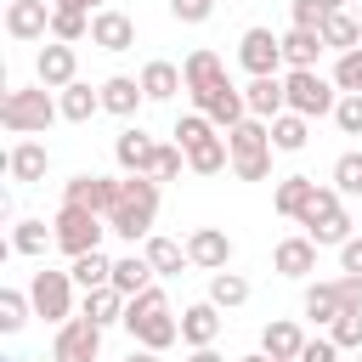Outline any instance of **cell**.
Segmentation results:
<instances>
[{"mask_svg":"<svg viewBox=\"0 0 362 362\" xmlns=\"http://www.w3.org/2000/svg\"><path fill=\"white\" fill-rule=\"evenodd\" d=\"M124 334H130L136 345H153V351H170V345L181 339V317L170 311V300H164L158 283H147L141 294L124 300Z\"/></svg>","mask_w":362,"mask_h":362,"instance_id":"obj_1","label":"cell"},{"mask_svg":"<svg viewBox=\"0 0 362 362\" xmlns=\"http://www.w3.org/2000/svg\"><path fill=\"white\" fill-rule=\"evenodd\" d=\"M153 215H158V181L153 175H124L119 181V204L107 209V232L124 243H147L153 238Z\"/></svg>","mask_w":362,"mask_h":362,"instance_id":"obj_2","label":"cell"},{"mask_svg":"<svg viewBox=\"0 0 362 362\" xmlns=\"http://www.w3.org/2000/svg\"><path fill=\"white\" fill-rule=\"evenodd\" d=\"M226 136V147H232V170H238V181H266L272 175V119H238L232 130H221Z\"/></svg>","mask_w":362,"mask_h":362,"instance_id":"obj_3","label":"cell"},{"mask_svg":"<svg viewBox=\"0 0 362 362\" xmlns=\"http://www.w3.org/2000/svg\"><path fill=\"white\" fill-rule=\"evenodd\" d=\"M57 113H62V102H51V85H11L0 102V124L11 136H40Z\"/></svg>","mask_w":362,"mask_h":362,"instance_id":"obj_4","label":"cell"},{"mask_svg":"<svg viewBox=\"0 0 362 362\" xmlns=\"http://www.w3.org/2000/svg\"><path fill=\"white\" fill-rule=\"evenodd\" d=\"M300 226H305V238H311L317 249H339V243L351 238L345 192H339V187H317V192H311V204L300 209Z\"/></svg>","mask_w":362,"mask_h":362,"instance_id":"obj_5","label":"cell"},{"mask_svg":"<svg viewBox=\"0 0 362 362\" xmlns=\"http://www.w3.org/2000/svg\"><path fill=\"white\" fill-rule=\"evenodd\" d=\"M283 90H288V113H305V119H322V113L339 107V85L322 79L317 68H288Z\"/></svg>","mask_w":362,"mask_h":362,"instance_id":"obj_6","label":"cell"},{"mask_svg":"<svg viewBox=\"0 0 362 362\" xmlns=\"http://www.w3.org/2000/svg\"><path fill=\"white\" fill-rule=\"evenodd\" d=\"M57 249L74 260V255H85V249H102V232H107V215H96V209H85V204H62L57 209Z\"/></svg>","mask_w":362,"mask_h":362,"instance_id":"obj_7","label":"cell"},{"mask_svg":"<svg viewBox=\"0 0 362 362\" xmlns=\"http://www.w3.org/2000/svg\"><path fill=\"white\" fill-rule=\"evenodd\" d=\"M74 272H57V266H40L34 277H28V300H34V317H45V322H68L74 317Z\"/></svg>","mask_w":362,"mask_h":362,"instance_id":"obj_8","label":"cell"},{"mask_svg":"<svg viewBox=\"0 0 362 362\" xmlns=\"http://www.w3.org/2000/svg\"><path fill=\"white\" fill-rule=\"evenodd\" d=\"M102 356V322H90L85 311L57 322V345H51V362H96Z\"/></svg>","mask_w":362,"mask_h":362,"instance_id":"obj_9","label":"cell"},{"mask_svg":"<svg viewBox=\"0 0 362 362\" xmlns=\"http://www.w3.org/2000/svg\"><path fill=\"white\" fill-rule=\"evenodd\" d=\"M238 62L249 68V79L288 68V62H283V34H272V28H243V40H238Z\"/></svg>","mask_w":362,"mask_h":362,"instance_id":"obj_10","label":"cell"},{"mask_svg":"<svg viewBox=\"0 0 362 362\" xmlns=\"http://www.w3.org/2000/svg\"><path fill=\"white\" fill-rule=\"evenodd\" d=\"M198 102V113L215 124V130H232L238 119H249V102H243V90L232 85V79H221L215 90H204V96H192Z\"/></svg>","mask_w":362,"mask_h":362,"instance_id":"obj_11","label":"cell"},{"mask_svg":"<svg viewBox=\"0 0 362 362\" xmlns=\"http://www.w3.org/2000/svg\"><path fill=\"white\" fill-rule=\"evenodd\" d=\"M34 79H40V85H51V90L74 85V79H79V57H74V45H68V40L40 45V57H34Z\"/></svg>","mask_w":362,"mask_h":362,"instance_id":"obj_12","label":"cell"},{"mask_svg":"<svg viewBox=\"0 0 362 362\" xmlns=\"http://www.w3.org/2000/svg\"><path fill=\"white\" fill-rule=\"evenodd\" d=\"M187 260H192L198 272H226V266H232V238H226L221 226H198V232L187 238Z\"/></svg>","mask_w":362,"mask_h":362,"instance_id":"obj_13","label":"cell"},{"mask_svg":"<svg viewBox=\"0 0 362 362\" xmlns=\"http://www.w3.org/2000/svg\"><path fill=\"white\" fill-rule=\"evenodd\" d=\"M113 158H119V170L124 175H153V158H158V141L141 130V124H130L119 141H113Z\"/></svg>","mask_w":362,"mask_h":362,"instance_id":"obj_14","label":"cell"},{"mask_svg":"<svg viewBox=\"0 0 362 362\" xmlns=\"http://www.w3.org/2000/svg\"><path fill=\"white\" fill-rule=\"evenodd\" d=\"M62 204H85V209L107 215L119 204V181H107V175H74V181H62Z\"/></svg>","mask_w":362,"mask_h":362,"instance_id":"obj_15","label":"cell"},{"mask_svg":"<svg viewBox=\"0 0 362 362\" xmlns=\"http://www.w3.org/2000/svg\"><path fill=\"white\" fill-rule=\"evenodd\" d=\"M6 34L11 40H45L51 34V6L45 0H11L6 6Z\"/></svg>","mask_w":362,"mask_h":362,"instance_id":"obj_16","label":"cell"},{"mask_svg":"<svg viewBox=\"0 0 362 362\" xmlns=\"http://www.w3.org/2000/svg\"><path fill=\"white\" fill-rule=\"evenodd\" d=\"M90 45H102V51H130V45H136V23H130L124 11H113V6H102V11L90 17Z\"/></svg>","mask_w":362,"mask_h":362,"instance_id":"obj_17","label":"cell"},{"mask_svg":"<svg viewBox=\"0 0 362 362\" xmlns=\"http://www.w3.org/2000/svg\"><path fill=\"white\" fill-rule=\"evenodd\" d=\"M243 102H249V113H255V119H277V113H288L283 74H260V79H249V85H243Z\"/></svg>","mask_w":362,"mask_h":362,"instance_id":"obj_18","label":"cell"},{"mask_svg":"<svg viewBox=\"0 0 362 362\" xmlns=\"http://www.w3.org/2000/svg\"><path fill=\"white\" fill-rule=\"evenodd\" d=\"M221 322H226L221 305H215V300H198V305L181 311V339H187V345H215V339H221Z\"/></svg>","mask_w":362,"mask_h":362,"instance_id":"obj_19","label":"cell"},{"mask_svg":"<svg viewBox=\"0 0 362 362\" xmlns=\"http://www.w3.org/2000/svg\"><path fill=\"white\" fill-rule=\"evenodd\" d=\"M96 90H102V113H119V119H130V113L147 102L141 79H130V74H113V79H102Z\"/></svg>","mask_w":362,"mask_h":362,"instance_id":"obj_20","label":"cell"},{"mask_svg":"<svg viewBox=\"0 0 362 362\" xmlns=\"http://www.w3.org/2000/svg\"><path fill=\"white\" fill-rule=\"evenodd\" d=\"M272 266L283 272V277H311L317 272V243L300 232V238H283L277 249H272Z\"/></svg>","mask_w":362,"mask_h":362,"instance_id":"obj_21","label":"cell"},{"mask_svg":"<svg viewBox=\"0 0 362 362\" xmlns=\"http://www.w3.org/2000/svg\"><path fill=\"white\" fill-rule=\"evenodd\" d=\"M300 345H305V334H300V322H288V317H272V322L260 328V351H266V356L300 362Z\"/></svg>","mask_w":362,"mask_h":362,"instance_id":"obj_22","label":"cell"},{"mask_svg":"<svg viewBox=\"0 0 362 362\" xmlns=\"http://www.w3.org/2000/svg\"><path fill=\"white\" fill-rule=\"evenodd\" d=\"M181 79H187V96H204V90H215V85L226 79V68H221L215 51H192V57L181 62Z\"/></svg>","mask_w":362,"mask_h":362,"instance_id":"obj_23","label":"cell"},{"mask_svg":"<svg viewBox=\"0 0 362 362\" xmlns=\"http://www.w3.org/2000/svg\"><path fill=\"white\" fill-rule=\"evenodd\" d=\"M45 164H51V153H45L40 141H17V147L6 153V170H11V181H23V187L45 181Z\"/></svg>","mask_w":362,"mask_h":362,"instance_id":"obj_24","label":"cell"},{"mask_svg":"<svg viewBox=\"0 0 362 362\" xmlns=\"http://www.w3.org/2000/svg\"><path fill=\"white\" fill-rule=\"evenodd\" d=\"M311 192H317V181H311V175H283V181L272 187V209H277V215H288V221H300V209L311 204Z\"/></svg>","mask_w":362,"mask_h":362,"instance_id":"obj_25","label":"cell"},{"mask_svg":"<svg viewBox=\"0 0 362 362\" xmlns=\"http://www.w3.org/2000/svg\"><path fill=\"white\" fill-rule=\"evenodd\" d=\"M322 51H328V45H322L317 28H288V34H283V62H288V68H317Z\"/></svg>","mask_w":362,"mask_h":362,"instance_id":"obj_26","label":"cell"},{"mask_svg":"<svg viewBox=\"0 0 362 362\" xmlns=\"http://www.w3.org/2000/svg\"><path fill=\"white\" fill-rule=\"evenodd\" d=\"M141 90H147V102H170L175 90H187V79H181V68H175V62H164V57H158V62H147V68H141Z\"/></svg>","mask_w":362,"mask_h":362,"instance_id":"obj_27","label":"cell"},{"mask_svg":"<svg viewBox=\"0 0 362 362\" xmlns=\"http://www.w3.org/2000/svg\"><path fill=\"white\" fill-rule=\"evenodd\" d=\"M232 164V147H226V136H204L198 147H187V170L192 175H221Z\"/></svg>","mask_w":362,"mask_h":362,"instance_id":"obj_28","label":"cell"},{"mask_svg":"<svg viewBox=\"0 0 362 362\" xmlns=\"http://www.w3.org/2000/svg\"><path fill=\"white\" fill-rule=\"evenodd\" d=\"M153 277H158V272H153V260H147V255H119V260H113V288H119L124 300H130V294H141Z\"/></svg>","mask_w":362,"mask_h":362,"instance_id":"obj_29","label":"cell"},{"mask_svg":"<svg viewBox=\"0 0 362 362\" xmlns=\"http://www.w3.org/2000/svg\"><path fill=\"white\" fill-rule=\"evenodd\" d=\"M57 102H62V119H68V124H85L90 113H102V90H90L85 79L62 85V96H57Z\"/></svg>","mask_w":362,"mask_h":362,"instance_id":"obj_30","label":"cell"},{"mask_svg":"<svg viewBox=\"0 0 362 362\" xmlns=\"http://www.w3.org/2000/svg\"><path fill=\"white\" fill-rule=\"evenodd\" d=\"M141 255L153 260L158 277H181V266H192V260H187V243H175V238H147Z\"/></svg>","mask_w":362,"mask_h":362,"instance_id":"obj_31","label":"cell"},{"mask_svg":"<svg viewBox=\"0 0 362 362\" xmlns=\"http://www.w3.org/2000/svg\"><path fill=\"white\" fill-rule=\"evenodd\" d=\"M85 317H90V322H102V328L124 322V294H119L113 283H102V288H85Z\"/></svg>","mask_w":362,"mask_h":362,"instance_id":"obj_32","label":"cell"},{"mask_svg":"<svg viewBox=\"0 0 362 362\" xmlns=\"http://www.w3.org/2000/svg\"><path fill=\"white\" fill-rule=\"evenodd\" d=\"M317 34H322V45H328V51H351V45H362V23H356L351 11H328Z\"/></svg>","mask_w":362,"mask_h":362,"instance_id":"obj_33","label":"cell"},{"mask_svg":"<svg viewBox=\"0 0 362 362\" xmlns=\"http://www.w3.org/2000/svg\"><path fill=\"white\" fill-rule=\"evenodd\" d=\"M305 141H311V119L305 113H277L272 119V147L277 153H300Z\"/></svg>","mask_w":362,"mask_h":362,"instance_id":"obj_34","label":"cell"},{"mask_svg":"<svg viewBox=\"0 0 362 362\" xmlns=\"http://www.w3.org/2000/svg\"><path fill=\"white\" fill-rule=\"evenodd\" d=\"M68 272H74V283H79V288H102V283H113V260H107L102 249L74 255V260H68Z\"/></svg>","mask_w":362,"mask_h":362,"instance_id":"obj_35","label":"cell"},{"mask_svg":"<svg viewBox=\"0 0 362 362\" xmlns=\"http://www.w3.org/2000/svg\"><path fill=\"white\" fill-rule=\"evenodd\" d=\"M57 243V226H45V221H17L11 226V255H45Z\"/></svg>","mask_w":362,"mask_h":362,"instance_id":"obj_36","label":"cell"},{"mask_svg":"<svg viewBox=\"0 0 362 362\" xmlns=\"http://www.w3.org/2000/svg\"><path fill=\"white\" fill-rule=\"evenodd\" d=\"M300 311H305L311 322H322V328H328L345 305H339V288H334V283H311V288H305V300H300Z\"/></svg>","mask_w":362,"mask_h":362,"instance_id":"obj_37","label":"cell"},{"mask_svg":"<svg viewBox=\"0 0 362 362\" xmlns=\"http://www.w3.org/2000/svg\"><path fill=\"white\" fill-rule=\"evenodd\" d=\"M209 300H215L221 311H238V305L249 300V277H238V272H209Z\"/></svg>","mask_w":362,"mask_h":362,"instance_id":"obj_38","label":"cell"},{"mask_svg":"<svg viewBox=\"0 0 362 362\" xmlns=\"http://www.w3.org/2000/svg\"><path fill=\"white\" fill-rule=\"evenodd\" d=\"M90 17H96V11H62V6H51V40L79 45V40L90 34Z\"/></svg>","mask_w":362,"mask_h":362,"instance_id":"obj_39","label":"cell"},{"mask_svg":"<svg viewBox=\"0 0 362 362\" xmlns=\"http://www.w3.org/2000/svg\"><path fill=\"white\" fill-rule=\"evenodd\" d=\"M28 311H34V300H28V294L0 288V334H17V328L28 322Z\"/></svg>","mask_w":362,"mask_h":362,"instance_id":"obj_40","label":"cell"},{"mask_svg":"<svg viewBox=\"0 0 362 362\" xmlns=\"http://www.w3.org/2000/svg\"><path fill=\"white\" fill-rule=\"evenodd\" d=\"M328 339H334L339 351H362V311H339V317L328 322Z\"/></svg>","mask_w":362,"mask_h":362,"instance_id":"obj_41","label":"cell"},{"mask_svg":"<svg viewBox=\"0 0 362 362\" xmlns=\"http://www.w3.org/2000/svg\"><path fill=\"white\" fill-rule=\"evenodd\" d=\"M334 187L345 198H362V153H339L334 158Z\"/></svg>","mask_w":362,"mask_h":362,"instance_id":"obj_42","label":"cell"},{"mask_svg":"<svg viewBox=\"0 0 362 362\" xmlns=\"http://www.w3.org/2000/svg\"><path fill=\"white\" fill-rule=\"evenodd\" d=\"M187 164V147L181 141H158V158H153V181H175Z\"/></svg>","mask_w":362,"mask_h":362,"instance_id":"obj_43","label":"cell"},{"mask_svg":"<svg viewBox=\"0 0 362 362\" xmlns=\"http://www.w3.org/2000/svg\"><path fill=\"white\" fill-rule=\"evenodd\" d=\"M334 124L345 136H362V90H339V107H334Z\"/></svg>","mask_w":362,"mask_h":362,"instance_id":"obj_44","label":"cell"},{"mask_svg":"<svg viewBox=\"0 0 362 362\" xmlns=\"http://www.w3.org/2000/svg\"><path fill=\"white\" fill-rule=\"evenodd\" d=\"M334 85H339V90H362V45L339 51V62H334Z\"/></svg>","mask_w":362,"mask_h":362,"instance_id":"obj_45","label":"cell"},{"mask_svg":"<svg viewBox=\"0 0 362 362\" xmlns=\"http://www.w3.org/2000/svg\"><path fill=\"white\" fill-rule=\"evenodd\" d=\"M204 136H215V124H209L204 113H181V119H175V141H181V147H198Z\"/></svg>","mask_w":362,"mask_h":362,"instance_id":"obj_46","label":"cell"},{"mask_svg":"<svg viewBox=\"0 0 362 362\" xmlns=\"http://www.w3.org/2000/svg\"><path fill=\"white\" fill-rule=\"evenodd\" d=\"M209 11H215V0H170L175 23H209Z\"/></svg>","mask_w":362,"mask_h":362,"instance_id":"obj_47","label":"cell"},{"mask_svg":"<svg viewBox=\"0 0 362 362\" xmlns=\"http://www.w3.org/2000/svg\"><path fill=\"white\" fill-rule=\"evenodd\" d=\"M334 288H339V305H345V311H362V277H356V272H339Z\"/></svg>","mask_w":362,"mask_h":362,"instance_id":"obj_48","label":"cell"},{"mask_svg":"<svg viewBox=\"0 0 362 362\" xmlns=\"http://www.w3.org/2000/svg\"><path fill=\"white\" fill-rule=\"evenodd\" d=\"M300 362H339V345H334L328 334H317V339L300 345Z\"/></svg>","mask_w":362,"mask_h":362,"instance_id":"obj_49","label":"cell"},{"mask_svg":"<svg viewBox=\"0 0 362 362\" xmlns=\"http://www.w3.org/2000/svg\"><path fill=\"white\" fill-rule=\"evenodd\" d=\"M322 17H328V6H317V0H294V28H322Z\"/></svg>","mask_w":362,"mask_h":362,"instance_id":"obj_50","label":"cell"},{"mask_svg":"<svg viewBox=\"0 0 362 362\" xmlns=\"http://www.w3.org/2000/svg\"><path fill=\"white\" fill-rule=\"evenodd\" d=\"M339 272H356L362 277V238H345L339 243Z\"/></svg>","mask_w":362,"mask_h":362,"instance_id":"obj_51","label":"cell"},{"mask_svg":"<svg viewBox=\"0 0 362 362\" xmlns=\"http://www.w3.org/2000/svg\"><path fill=\"white\" fill-rule=\"evenodd\" d=\"M124 362H164V351H153V345H130Z\"/></svg>","mask_w":362,"mask_h":362,"instance_id":"obj_52","label":"cell"},{"mask_svg":"<svg viewBox=\"0 0 362 362\" xmlns=\"http://www.w3.org/2000/svg\"><path fill=\"white\" fill-rule=\"evenodd\" d=\"M187 362H226V356H221L215 345H192V356H187Z\"/></svg>","mask_w":362,"mask_h":362,"instance_id":"obj_53","label":"cell"},{"mask_svg":"<svg viewBox=\"0 0 362 362\" xmlns=\"http://www.w3.org/2000/svg\"><path fill=\"white\" fill-rule=\"evenodd\" d=\"M51 6H62V11H96V0H51Z\"/></svg>","mask_w":362,"mask_h":362,"instance_id":"obj_54","label":"cell"},{"mask_svg":"<svg viewBox=\"0 0 362 362\" xmlns=\"http://www.w3.org/2000/svg\"><path fill=\"white\" fill-rule=\"evenodd\" d=\"M238 362H272V356H266V351H255V356H238Z\"/></svg>","mask_w":362,"mask_h":362,"instance_id":"obj_55","label":"cell"},{"mask_svg":"<svg viewBox=\"0 0 362 362\" xmlns=\"http://www.w3.org/2000/svg\"><path fill=\"white\" fill-rule=\"evenodd\" d=\"M317 6H328V11H345V0H317Z\"/></svg>","mask_w":362,"mask_h":362,"instance_id":"obj_56","label":"cell"},{"mask_svg":"<svg viewBox=\"0 0 362 362\" xmlns=\"http://www.w3.org/2000/svg\"><path fill=\"white\" fill-rule=\"evenodd\" d=\"M351 362H362V351H351Z\"/></svg>","mask_w":362,"mask_h":362,"instance_id":"obj_57","label":"cell"},{"mask_svg":"<svg viewBox=\"0 0 362 362\" xmlns=\"http://www.w3.org/2000/svg\"><path fill=\"white\" fill-rule=\"evenodd\" d=\"M272 362H283V356H272Z\"/></svg>","mask_w":362,"mask_h":362,"instance_id":"obj_58","label":"cell"}]
</instances>
